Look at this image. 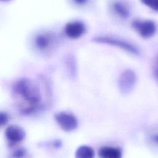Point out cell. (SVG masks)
<instances>
[{
	"mask_svg": "<svg viewBox=\"0 0 158 158\" xmlns=\"http://www.w3.org/2000/svg\"><path fill=\"white\" fill-rule=\"evenodd\" d=\"M28 155L27 149L23 148H19L14 150L10 156V158H26Z\"/></svg>",
	"mask_w": 158,
	"mask_h": 158,
	"instance_id": "cell-13",
	"label": "cell"
},
{
	"mask_svg": "<svg viewBox=\"0 0 158 158\" xmlns=\"http://www.w3.org/2000/svg\"><path fill=\"white\" fill-rule=\"evenodd\" d=\"M86 27L85 23L80 20H73L67 23L64 27L66 36L73 40L78 39L86 32Z\"/></svg>",
	"mask_w": 158,
	"mask_h": 158,
	"instance_id": "cell-7",
	"label": "cell"
},
{
	"mask_svg": "<svg viewBox=\"0 0 158 158\" xmlns=\"http://www.w3.org/2000/svg\"><path fill=\"white\" fill-rule=\"evenodd\" d=\"M12 92L22 114L29 115L40 109L42 96L39 86L33 80L27 77L19 78L13 84Z\"/></svg>",
	"mask_w": 158,
	"mask_h": 158,
	"instance_id": "cell-1",
	"label": "cell"
},
{
	"mask_svg": "<svg viewBox=\"0 0 158 158\" xmlns=\"http://www.w3.org/2000/svg\"><path fill=\"white\" fill-rule=\"evenodd\" d=\"M52 145L54 148H60L62 147V141L60 140V139H56L54 140L52 143Z\"/></svg>",
	"mask_w": 158,
	"mask_h": 158,
	"instance_id": "cell-17",
	"label": "cell"
},
{
	"mask_svg": "<svg viewBox=\"0 0 158 158\" xmlns=\"http://www.w3.org/2000/svg\"><path fill=\"white\" fill-rule=\"evenodd\" d=\"M92 41L96 43L104 44L119 48L133 55H138L139 54L138 49L134 44L119 38L112 36H99L93 38Z\"/></svg>",
	"mask_w": 158,
	"mask_h": 158,
	"instance_id": "cell-3",
	"label": "cell"
},
{
	"mask_svg": "<svg viewBox=\"0 0 158 158\" xmlns=\"http://www.w3.org/2000/svg\"><path fill=\"white\" fill-rule=\"evenodd\" d=\"M99 158H122V152L118 148L104 146L98 150Z\"/></svg>",
	"mask_w": 158,
	"mask_h": 158,
	"instance_id": "cell-10",
	"label": "cell"
},
{
	"mask_svg": "<svg viewBox=\"0 0 158 158\" xmlns=\"http://www.w3.org/2000/svg\"><path fill=\"white\" fill-rule=\"evenodd\" d=\"M131 27L143 38L153 36L157 31L156 23L151 20L136 19L132 22Z\"/></svg>",
	"mask_w": 158,
	"mask_h": 158,
	"instance_id": "cell-4",
	"label": "cell"
},
{
	"mask_svg": "<svg viewBox=\"0 0 158 158\" xmlns=\"http://www.w3.org/2000/svg\"><path fill=\"white\" fill-rule=\"evenodd\" d=\"M94 151L93 148L86 145L79 146L75 153V158H94Z\"/></svg>",
	"mask_w": 158,
	"mask_h": 158,
	"instance_id": "cell-11",
	"label": "cell"
},
{
	"mask_svg": "<svg viewBox=\"0 0 158 158\" xmlns=\"http://www.w3.org/2000/svg\"><path fill=\"white\" fill-rule=\"evenodd\" d=\"M55 120L61 129L65 131L70 132L75 130L78 125L77 117L71 113L62 111L56 114Z\"/></svg>",
	"mask_w": 158,
	"mask_h": 158,
	"instance_id": "cell-6",
	"label": "cell"
},
{
	"mask_svg": "<svg viewBox=\"0 0 158 158\" xmlns=\"http://www.w3.org/2000/svg\"><path fill=\"white\" fill-rule=\"evenodd\" d=\"M156 64H156V67H154V75L156 77V78L158 81V57L156 59Z\"/></svg>",
	"mask_w": 158,
	"mask_h": 158,
	"instance_id": "cell-18",
	"label": "cell"
},
{
	"mask_svg": "<svg viewBox=\"0 0 158 158\" xmlns=\"http://www.w3.org/2000/svg\"><path fill=\"white\" fill-rule=\"evenodd\" d=\"M72 1L75 4L79 6H82L86 4L89 0H72Z\"/></svg>",
	"mask_w": 158,
	"mask_h": 158,
	"instance_id": "cell-16",
	"label": "cell"
},
{
	"mask_svg": "<svg viewBox=\"0 0 158 158\" xmlns=\"http://www.w3.org/2000/svg\"><path fill=\"white\" fill-rule=\"evenodd\" d=\"M136 75L130 69L123 71L118 80V87L122 94L130 93L135 88L136 83Z\"/></svg>",
	"mask_w": 158,
	"mask_h": 158,
	"instance_id": "cell-5",
	"label": "cell"
},
{
	"mask_svg": "<svg viewBox=\"0 0 158 158\" xmlns=\"http://www.w3.org/2000/svg\"><path fill=\"white\" fill-rule=\"evenodd\" d=\"M57 38L56 35L49 31H41L37 33L33 41L35 48L44 54H50L57 45Z\"/></svg>",
	"mask_w": 158,
	"mask_h": 158,
	"instance_id": "cell-2",
	"label": "cell"
},
{
	"mask_svg": "<svg viewBox=\"0 0 158 158\" xmlns=\"http://www.w3.org/2000/svg\"><path fill=\"white\" fill-rule=\"evenodd\" d=\"M1 2H10L12 0H0Z\"/></svg>",
	"mask_w": 158,
	"mask_h": 158,
	"instance_id": "cell-20",
	"label": "cell"
},
{
	"mask_svg": "<svg viewBox=\"0 0 158 158\" xmlns=\"http://www.w3.org/2000/svg\"><path fill=\"white\" fill-rule=\"evenodd\" d=\"M152 139L156 144H158V133L152 136Z\"/></svg>",
	"mask_w": 158,
	"mask_h": 158,
	"instance_id": "cell-19",
	"label": "cell"
},
{
	"mask_svg": "<svg viewBox=\"0 0 158 158\" xmlns=\"http://www.w3.org/2000/svg\"><path fill=\"white\" fill-rule=\"evenodd\" d=\"M5 136L10 146H13L25 139V132L21 127L12 125L6 129Z\"/></svg>",
	"mask_w": 158,
	"mask_h": 158,
	"instance_id": "cell-8",
	"label": "cell"
},
{
	"mask_svg": "<svg viewBox=\"0 0 158 158\" xmlns=\"http://www.w3.org/2000/svg\"><path fill=\"white\" fill-rule=\"evenodd\" d=\"M145 6L154 10L158 11V0H140Z\"/></svg>",
	"mask_w": 158,
	"mask_h": 158,
	"instance_id": "cell-14",
	"label": "cell"
},
{
	"mask_svg": "<svg viewBox=\"0 0 158 158\" xmlns=\"http://www.w3.org/2000/svg\"><path fill=\"white\" fill-rule=\"evenodd\" d=\"M8 120H9V118L7 114L5 112H1V114H0L1 125L3 126L6 125L8 122Z\"/></svg>",
	"mask_w": 158,
	"mask_h": 158,
	"instance_id": "cell-15",
	"label": "cell"
},
{
	"mask_svg": "<svg viewBox=\"0 0 158 158\" xmlns=\"http://www.w3.org/2000/svg\"><path fill=\"white\" fill-rule=\"evenodd\" d=\"M111 13L120 19H127L130 16V9L127 4L121 0H113L110 4Z\"/></svg>",
	"mask_w": 158,
	"mask_h": 158,
	"instance_id": "cell-9",
	"label": "cell"
},
{
	"mask_svg": "<svg viewBox=\"0 0 158 158\" xmlns=\"http://www.w3.org/2000/svg\"><path fill=\"white\" fill-rule=\"evenodd\" d=\"M67 62V68L70 72V75L73 77L75 76V73L77 72L76 70V65H75V61L74 60V59L73 57H69L66 60Z\"/></svg>",
	"mask_w": 158,
	"mask_h": 158,
	"instance_id": "cell-12",
	"label": "cell"
}]
</instances>
